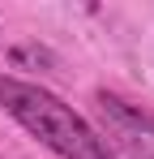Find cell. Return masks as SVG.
<instances>
[{
    "mask_svg": "<svg viewBox=\"0 0 154 159\" xmlns=\"http://www.w3.org/2000/svg\"><path fill=\"white\" fill-rule=\"evenodd\" d=\"M0 103L17 125H26L60 159H120L107 146L103 133H94L69 103H60L56 95L39 90L34 82H17V78L0 73Z\"/></svg>",
    "mask_w": 154,
    "mask_h": 159,
    "instance_id": "cell-1",
    "label": "cell"
},
{
    "mask_svg": "<svg viewBox=\"0 0 154 159\" xmlns=\"http://www.w3.org/2000/svg\"><path fill=\"white\" fill-rule=\"evenodd\" d=\"M99 112L107 116V133H111V151H124L128 159H154V112L133 107L116 95L99 90L94 95Z\"/></svg>",
    "mask_w": 154,
    "mask_h": 159,
    "instance_id": "cell-2",
    "label": "cell"
},
{
    "mask_svg": "<svg viewBox=\"0 0 154 159\" xmlns=\"http://www.w3.org/2000/svg\"><path fill=\"white\" fill-rule=\"evenodd\" d=\"M9 60L17 65V69H56V56L47 52V48H39V43H17L13 52H9Z\"/></svg>",
    "mask_w": 154,
    "mask_h": 159,
    "instance_id": "cell-3",
    "label": "cell"
}]
</instances>
